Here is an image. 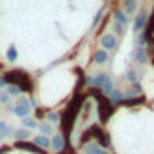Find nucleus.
<instances>
[{
    "mask_svg": "<svg viewBox=\"0 0 154 154\" xmlns=\"http://www.w3.org/2000/svg\"><path fill=\"white\" fill-rule=\"evenodd\" d=\"M84 100H85V96L84 94H76L72 100H71V103H69V107H67V111H65V114H63V118H62V131H63V140L67 141L69 140V136H71V131H72V125H74V122H76V116L80 114V111H82V107H84Z\"/></svg>",
    "mask_w": 154,
    "mask_h": 154,
    "instance_id": "obj_1",
    "label": "nucleus"
},
{
    "mask_svg": "<svg viewBox=\"0 0 154 154\" xmlns=\"http://www.w3.org/2000/svg\"><path fill=\"white\" fill-rule=\"evenodd\" d=\"M4 82L6 84H11V85H15V87H18L20 89V93L22 91H26V93H33V82H31V78L27 76V72L26 71H9L6 76H4Z\"/></svg>",
    "mask_w": 154,
    "mask_h": 154,
    "instance_id": "obj_2",
    "label": "nucleus"
},
{
    "mask_svg": "<svg viewBox=\"0 0 154 154\" xmlns=\"http://www.w3.org/2000/svg\"><path fill=\"white\" fill-rule=\"evenodd\" d=\"M91 94L96 98V102H98V114H100V122L102 123H105L111 116H112V112H114V103L109 100V96H105V94H102V91H98V89H93L91 91Z\"/></svg>",
    "mask_w": 154,
    "mask_h": 154,
    "instance_id": "obj_3",
    "label": "nucleus"
},
{
    "mask_svg": "<svg viewBox=\"0 0 154 154\" xmlns=\"http://www.w3.org/2000/svg\"><path fill=\"white\" fill-rule=\"evenodd\" d=\"M13 111H15V114H17V116H20V118H27V114H29V111H31L29 100L20 98V100L17 102V105L13 107Z\"/></svg>",
    "mask_w": 154,
    "mask_h": 154,
    "instance_id": "obj_4",
    "label": "nucleus"
},
{
    "mask_svg": "<svg viewBox=\"0 0 154 154\" xmlns=\"http://www.w3.org/2000/svg\"><path fill=\"white\" fill-rule=\"evenodd\" d=\"M18 149H24V150H29V152H35V154H45L42 149H38L35 143H27V141H18L17 143Z\"/></svg>",
    "mask_w": 154,
    "mask_h": 154,
    "instance_id": "obj_5",
    "label": "nucleus"
},
{
    "mask_svg": "<svg viewBox=\"0 0 154 154\" xmlns=\"http://www.w3.org/2000/svg\"><path fill=\"white\" fill-rule=\"evenodd\" d=\"M145 24H147V13H145V11H141V13L136 17V20H134V31H136V33H140V31L145 27Z\"/></svg>",
    "mask_w": 154,
    "mask_h": 154,
    "instance_id": "obj_6",
    "label": "nucleus"
},
{
    "mask_svg": "<svg viewBox=\"0 0 154 154\" xmlns=\"http://www.w3.org/2000/svg\"><path fill=\"white\" fill-rule=\"evenodd\" d=\"M33 143H35L38 149H42V150H44V149H47V147H51V141H49V138H47V136H42V134H40V136H35Z\"/></svg>",
    "mask_w": 154,
    "mask_h": 154,
    "instance_id": "obj_7",
    "label": "nucleus"
},
{
    "mask_svg": "<svg viewBox=\"0 0 154 154\" xmlns=\"http://www.w3.org/2000/svg\"><path fill=\"white\" fill-rule=\"evenodd\" d=\"M102 45H103V51L105 49H114L116 47V38L112 35H105V36H102Z\"/></svg>",
    "mask_w": 154,
    "mask_h": 154,
    "instance_id": "obj_8",
    "label": "nucleus"
},
{
    "mask_svg": "<svg viewBox=\"0 0 154 154\" xmlns=\"http://www.w3.org/2000/svg\"><path fill=\"white\" fill-rule=\"evenodd\" d=\"M67 143H65V140H63V136L62 134H56V136H53V141H51V147H54L58 152L65 147Z\"/></svg>",
    "mask_w": 154,
    "mask_h": 154,
    "instance_id": "obj_9",
    "label": "nucleus"
},
{
    "mask_svg": "<svg viewBox=\"0 0 154 154\" xmlns=\"http://www.w3.org/2000/svg\"><path fill=\"white\" fill-rule=\"evenodd\" d=\"M143 102H147L145 96H138V98H123L120 103H123V105H127V107H132V105H140V103H143Z\"/></svg>",
    "mask_w": 154,
    "mask_h": 154,
    "instance_id": "obj_10",
    "label": "nucleus"
},
{
    "mask_svg": "<svg viewBox=\"0 0 154 154\" xmlns=\"http://www.w3.org/2000/svg\"><path fill=\"white\" fill-rule=\"evenodd\" d=\"M145 38L149 40L152 35H154V11H152V15H150V18H149V22H147V27H145Z\"/></svg>",
    "mask_w": 154,
    "mask_h": 154,
    "instance_id": "obj_11",
    "label": "nucleus"
},
{
    "mask_svg": "<svg viewBox=\"0 0 154 154\" xmlns=\"http://www.w3.org/2000/svg\"><path fill=\"white\" fill-rule=\"evenodd\" d=\"M112 15H114V20H116V24H120V26H123V27L127 26V17H125V13H123V11L116 9Z\"/></svg>",
    "mask_w": 154,
    "mask_h": 154,
    "instance_id": "obj_12",
    "label": "nucleus"
},
{
    "mask_svg": "<svg viewBox=\"0 0 154 154\" xmlns=\"http://www.w3.org/2000/svg\"><path fill=\"white\" fill-rule=\"evenodd\" d=\"M145 60H147V51H145V47H138V49H136V62H138V63H145Z\"/></svg>",
    "mask_w": 154,
    "mask_h": 154,
    "instance_id": "obj_13",
    "label": "nucleus"
},
{
    "mask_svg": "<svg viewBox=\"0 0 154 154\" xmlns=\"http://www.w3.org/2000/svg\"><path fill=\"white\" fill-rule=\"evenodd\" d=\"M107 51H96L94 53V62L96 63H103V62H107Z\"/></svg>",
    "mask_w": 154,
    "mask_h": 154,
    "instance_id": "obj_14",
    "label": "nucleus"
},
{
    "mask_svg": "<svg viewBox=\"0 0 154 154\" xmlns=\"http://www.w3.org/2000/svg\"><path fill=\"white\" fill-rule=\"evenodd\" d=\"M84 152H85V154H98V152H100V147H98L96 143H87V145L84 147Z\"/></svg>",
    "mask_w": 154,
    "mask_h": 154,
    "instance_id": "obj_15",
    "label": "nucleus"
},
{
    "mask_svg": "<svg viewBox=\"0 0 154 154\" xmlns=\"http://www.w3.org/2000/svg\"><path fill=\"white\" fill-rule=\"evenodd\" d=\"M17 58H18L17 47H15V45H9V47H8V60H9V62H15Z\"/></svg>",
    "mask_w": 154,
    "mask_h": 154,
    "instance_id": "obj_16",
    "label": "nucleus"
},
{
    "mask_svg": "<svg viewBox=\"0 0 154 154\" xmlns=\"http://www.w3.org/2000/svg\"><path fill=\"white\" fill-rule=\"evenodd\" d=\"M123 98H125V96H123V93H122L120 89H114V91L111 93V98H109V100H111V102H122Z\"/></svg>",
    "mask_w": 154,
    "mask_h": 154,
    "instance_id": "obj_17",
    "label": "nucleus"
},
{
    "mask_svg": "<svg viewBox=\"0 0 154 154\" xmlns=\"http://www.w3.org/2000/svg\"><path fill=\"white\" fill-rule=\"evenodd\" d=\"M15 138L20 140V141H24V140L29 138V131H27V129H18V131L15 132Z\"/></svg>",
    "mask_w": 154,
    "mask_h": 154,
    "instance_id": "obj_18",
    "label": "nucleus"
},
{
    "mask_svg": "<svg viewBox=\"0 0 154 154\" xmlns=\"http://www.w3.org/2000/svg\"><path fill=\"white\" fill-rule=\"evenodd\" d=\"M22 123H24L27 129H35V127H38V123H36L35 118H22Z\"/></svg>",
    "mask_w": 154,
    "mask_h": 154,
    "instance_id": "obj_19",
    "label": "nucleus"
},
{
    "mask_svg": "<svg viewBox=\"0 0 154 154\" xmlns=\"http://www.w3.org/2000/svg\"><path fill=\"white\" fill-rule=\"evenodd\" d=\"M9 136V125L6 122H0V138Z\"/></svg>",
    "mask_w": 154,
    "mask_h": 154,
    "instance_id": "obj_20",
    "label": "nucleus"
},
{
    "mask_svg": "<svg viewBox=\"0 0 154 154\" xmlns=\"http://www.w3.org/2000/svg\"><path fill=\"white\" fill-rule=\"evenodd\" d=\"M38 129L42 131V136H47V134L53 132V127H51L49 123H42V125H38Z\"/></svg>",
    "mask_w": 154,
    "mask_h": 154,
    "instance_id": "obj_21",
    "label": "nucleus"
},
{
    "mask_svg": "<svg viewBox=\"0 0 154 154\" xmlns=\"http://www.w3.org/2000/svg\"><path fill=\"white\" fill-rule=\"evenodd\" d=\"M6 93H8V94H9V98H11V96H18V94H20V89H18V87H15V85H9Z\"/></svg>",
    "mask_w": 154,
    "mask_h": 154,
    "instance_id": "obj_22",
    "label": "nucleus"
},
{
    "mask_svg": "<svg viewBox=\"0 0 154 154\" xmlns=\"http://www.w3.org/2000/svg\"><path fill=\"white\" fill-rule=\"evenodd\" d=\"M127 78H129L132 84H138V74H136V71H132V69L127 71Z\"/></svg>",
    "mask_w": 154,
    "mask_h": 154,
    "instance_id": "obj_23",
    "label": "nucleus"
},
{
    "mask_svg": "<svg viewBox=\"0 0 154 154\" xmlns=\"http://www.w3.org/2000/svg\"><path fill=\"white\" fill-rule=\"evenodd\" d=\"M125 9H127V13H132L136 9V2H134V0H127V2H125Z\"/></svg>",
    "mask_w": 154,
    "mask_h": 154,
    "instance_id": "obj_24",
    "label": "nucleus"
},
{
    "mask_svg": "<svg viewBox=\"0 0 154 154\" xmlns=\"http://www.w3.org/2000/svg\"><path fill=\"white\" fill-rule=\"evenodd\" d=\"M0 103H8L9 105V94L6 91H0Z\"/></svg>",
    "mask_w": 154,
    "mask_h": 154,
    "instance_id": "obj_25",
    "label": "nucleus"
},
{
    "mask_svg": "<svg viewBox=\"0 0 154 154\" xmlns=\"http://www.w3.org/2000/svg\"><path fill=\"white\" fill-rule=\"evenodd\" d=\"M47 120H49V123H56V122L60 120V116H58L56 112H49V114H47Z\"/></svg>",
    "mask_w": 154,
    "mask_h": 154,
    "instance_id": "obj_26",
    "label": "nucleus"
},
{
    "mask_svg": "<svg viewBox=\"0 0 154 154\" xmlns=\"http://www.w3.org/2000/svg\"><path fill=\"white\" fill-rule=\"evenodd\" d=\"M58 154H74V149H71L69 145H65V147H63V150H60Z\"/></svg>",
    "mask_w": 154,
    "mask_h": 154,
    "instance_id": "obj_27",
    "label": "nucleus"
},
{
    "mask_svg": "<svg viewBox=\"0 0 154 154\" xmlns=\"http://www.w3.org/2000/svg\"><path fill=\"white\" fill-rule=\"evenodd\" d=\"M114 31H116L118 35H123V31H125V29H123V26H120V24H116V26H114Z\"/></svg>",
    "mask_w": 154,
    "mask_h": 154,
    "instance_id": "obj_28",
    "label": "nucleus"
},
{
    "mask_svg": "<svg viewBox=\"0 0 154 154\" xmlns=\"http://www.w3.org/2000/svg\"><path fill=\"white\" fill-rule=\"evenodd\" d=\"M100 18H102V11H98V15H96V18H94V22H93V26H96V24L100 22Z\"/></svg>",
    "mask_w": 154,
    "mask_h": 154,
    "instance_id": "obj_29",
    "label": "nucleus"
},
{
    "mask_svg": "<svg viewBox=\"0 0 154 154\" xmlns=\"http://www.w3.org/2000/svg\"><path fill=\"white\" fill-rule=\"evenodd\" d=\"M6 87V82H4V76H0V89Z\"/></svg>",
    "mask_w": 154,
    "mask_h": 154,
    "instance_id": "obj_30",
    "label": "nucleus"
},
{
    "mask_svg": "<svg viewBox=\"0 0 154 154\" xmlns=\"http://www.w3.org/2000/svg\"><path fill=\"white\" fill-rule=\"evenodd\" d=\"M98 154H107V152H105L103 149H100V152H98Z\"/></svg>",
    "mask_w": 154,
    "mask_h": 154,
    "instance_id": "obj_31",
    "label": "nucleus"
},
{
    "mask_svg": "<svg viewBox=\"0 0 154 154\" xmlns=\"http://www.w3.org/2000/svg\"><path fill=\"white\" fill-rule=\"evenodd\" d=\"M152 63H154V58H152Z\"/></svg>",
    "mask_w": 154,
    "mask_h": 154,
    "instance_id": "obj_32",
    "label": "nucleus"
},
{
    "mask_svg": "<svg viewBox=\"0 0 154 154\" xmlns=\"http://www.w3.org/2000/svg\"><path fill=\"white\" fill-rule=\"evenodd\" d=\"M0 69H2V65H0Z\"/></svg>",
    "mask_w": 154,
    "mask_h": 154,
    "instance_id": "obj_33",
    "label": "nucleus"
}]
</instances>
